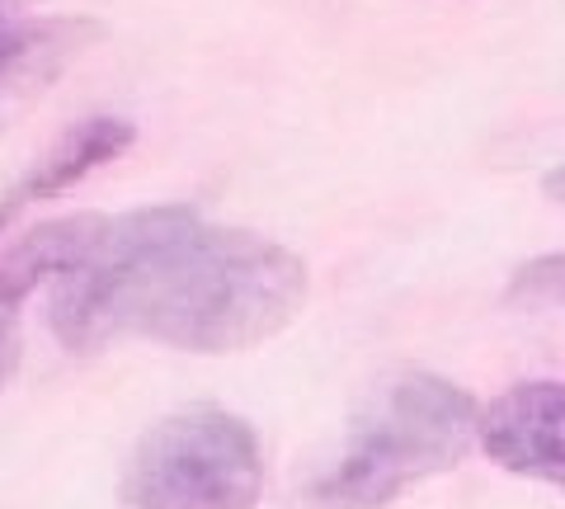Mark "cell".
Masks as SVG:
<instances>
[{
    "mask_svg": "<svg viewBox=\"0 0 565 509\" xmlns=\"http://www.w3.org/2000/svg\"><path fill=\"white\" fill-rule=\"evenodd\" d=\"M47 293V326L71 354H95L118 336L241 354L297 321L307 265L278 241L166 203L109 218L95 251Z\"/></svg>",
    "mask_w": 565,
    "mask_h": 509,
    "instance_id": "6da1fadb",
    "label": "cell"
},
{
    "mask_svg": "<svg viewBox=\"0 0 565 509\" xmlns=\"http://www.w3.org/2000/svg\"><path fill=\"white\" fill-rule=\"evenodd\" d=\"M471 444H481L476 396L448 378L401 373L353 420L344 458L311 486V500L321 509H386L401 490L457 467Z\"/></svg>",
    "mask_w": 565,
    "mask_h": 509,
    "instance_id": "7a4b0ae2",
    "label": "cell"
},
{
    "mask_svg": "<svg viewBox=\"0 0 565 509\" xmlns=\"http://www.w3.org/2000/svg\"><path fill=\"white\" fill-rule=\"evenodd\" d=\"M264 453L241 415L189 406L141 434L122 471L128 509H255Z\"/></svg>",
    "mask_w": 565,
    "mask_h": 509,
    "instance_id": "3957f363",
    "label": "cell"
},
{
    "mask_svg": "<svg viewBox=\"0 0 565 509\" xmlns=\"http://www.w3.org/2000/svg\"><path fill=\"white\" fill-rule=\"evenodd\" d=\"M481 448L514 477L565 490V382H519L481 411Z\"/></svg>",
    "mask_w": 565,
    "mask_h": 509,
    "instance_id": "277c9868",
    "label": "cell"
},
{
    "mask_svg": "<svg viewBox=\"0 0 565 509\" xmlns=\"http://www.w3.org/2000/svg\"><path fill=\"white\" fill-rule=\"evenodd\" d=\"M99 39L95 20H29L0 39V128L33 104L85 47Z\"/></svg>",
    "mask_w": 565,
    "mask_h": 509,
    "instance_id": "5b68a950",
    "label": "cell"
},
{
    "mask_svg": "<svg viewBox=\"0 0 565 509\" xmlns=\"http://www.w3.org/2000/svg\"><path fill=\"white\" fill-rule=\"evenodd\" d=\"M137 142V128L128 118H109V114H99V118H85L76 123L57 147H52L39 166H33L29 174L14 189H6L0 194V236L10 232V222L24 213V208L33 203H43V199H57L66 194L71 184H81L90 170L99 166H109L118 161L122 151H128Z\"/></svg>",
    "mask_w": 565,
    "mask_h": 509,
    "instance_id": "8992f818",
    "label": "cell"
},
{
    "mask_svg": "<svg viewBox=\"0 0 565 509\" xmlns=\"http://www.w3.org/2000/svg\"><path fill=\"white\" fill-rule=\"evenodd\" d=\"M109 218L81 213V218H57L33 226L29 236H20L0 255V288H10L14 297H29L39 288H52L62 274H71L85 255L95 251V241Z\"/></svg>",
    "mask_w": 565,
    "mask_h": 509,
    "instance_id": "52a82bcc",
    "label": "cell"
},
{
    "mask_svg": "<svg viewBox=\"0 0 565 509\" xmlns=\"http://www.w3.org/2000/svg\"><path fill=\"white\" fill-rule=\"evenodd\" d=\"M509 303H523V307L565 303V251L527 259V265L514 274V284H509Z\"/></svg>",
    "mask_w": 565,
    "mask_h": 509,
    "instance_id": "ba28073f",
    "label": "cell"
},
{
    "mask_svg": "<svg viewBox=\"0 0 565 509\" xmlns=\"http://www.w3.org/2000/svg\"><path fill=\"white\" fill-rule=\"evenodd\" d=\"M20 307H24V297L0 288V392H6L14 363H20Z\"/></svg>",
    "mask_w": 565,
    "mask_h": 509,
    "instance_id": "9c48e42d",
    "label": "cell"
},
{
    "mask_svg": "<svg viewBox=\"0 0 565 509\" xmlns=\"http://www.w3.org/2000/svg\"><path fill=\"white\" fill-rule=\"evenodd\" d=\"M39 6V0H0V39H6L10 29L29 24V10Z\"/></svg>",
    "mask_w": 565,
    "mask_h": 509,
    "instance_id": "30bf717a",
    "label": "cell"
},
{
    "mask_svg": "<svg viewBox=\"0 0 565 509\" xmlns=\"http://www.w3.org/2000/svg\"><path fill=\"white\" fill-rule=\"evenodd\" d=\"M546 194H552V199H561V203H565V166H556L552 174H546Z\"/></svg>",
    "mask_w": 565,
    "mask_h": 509,
    "instance_id": "8fae6325",
    "label": "cell"
}]
</instances>
